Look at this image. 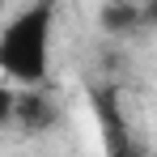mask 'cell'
Returning <instances> with one entry per match:
<instances>
[{
	"mask_svg": "<svg viewBox=\"0 0 157 157\" xmlns=\"http://www.w3.org/2000/svg\"><path fill=\"white\" fill-rule=\"evenodd\" d=\"M51 4H30L0 30V81L38 89L51 68Z\"/></svg>",
	"mask_w": 157,
	"mask_h": 157,
	"instance_id": "obj_1",
	"label": "cell"
},
{
	"mask_svg": "<svg viewBox=\"0 0 157 157\" xmlns=\"http://www.w3.org/2000/svg\"><path fill=\"white\" fill-rule=\"evenodd\" d=\"M59 119V110L47 94H38V89H26V94H17V115H13V123L26 132H47Z\"/></svg>",
	"mask_w": 157,
	"mask_h": 157,
	"instance_id": "obj_2",
	"label": "cell"
},
{
	"mask_svg": "<svg viewBox=\"0 0 157 157\" xmlns=\"http://www.w3.org/2000/svg\"><path fill=\"white\" fill-rule=\"evenodd\" d=\"M102 21H106L110 30H123V26H136L140 13H136L132 4H106V9H102Z\"/></svg>",
	"mask_w": 157,
	"mask_h": 157,
	"instance_id": "obj_3",
	"label": "cell"
},
{
	"mask_svg": "<svg viewBox=\"0 0 157 157\" xmlns=\"http://www.w3.org/2000/svg\"><path fill=\"white\" fill-rule=\"evenodd\" d=\"M13 115H17V94L0 81V128H9V123H13Z\"/></svg>",
	"mask_w": 157,
	"mask_h": 157,
	"instance_id": "obj_4",
	"label": "cell"
}]
</instances>
